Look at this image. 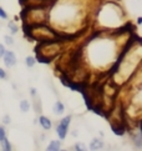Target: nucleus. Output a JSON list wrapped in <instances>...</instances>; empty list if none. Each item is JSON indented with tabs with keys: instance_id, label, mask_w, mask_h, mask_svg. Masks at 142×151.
I'll use <instances>...</instances> for the list:
<instances>
[{
	"instance_id": "obj_18",
	"label": "nucleus",
	"mask_w": 142,
	"mask_h": 151,
	"mask_svg": "<svg viewBox=\"0 0 142 151\" xmlns=\"http://www.w3.org/2000/svg\"><path fill=\"white\" fill-rule=\"evenodd\" d=\"M137 23H138V24H141V23H142V19H141V18H138V20H137Z\"/></svg>"
},
{
	"instance_id": "obj_5",
	"label": "nucleus",
	"mask_w": 142,
	"mask_h": 151,
	"mask_svg": "<svg viewBox=\"0 0 142 151\" xmlns=\"http://www.w3.org/2000/svg\"><path fill=\"white\" fill-rule=\"evenodd\" d=\"M61 149V142L57 141V140H52V141L49 144V146L46 147L47 151H59Z\"/></svg>"
},
{
	"instance_id": "obj_3",
	"label": "nucleus",
	"mask_w": 142,
	"mask_h": 151,
	"mask_svg": "<svg viewBox=\"0 0 142 151\" xmlns=\"http://www.w3.org/2000/svg\"><path fill=\"white\" fill-rule=\"evenodd\" d=\"M39 124L42 126L44 130H50L51 126H52V124L50 121V119H47L46 116H39Z\"/></svg>"
},
{
	"instance_id": "obj_6",
	"label": "nucleus",
	"mask_w": 142,
	"mask_h": 151,
	"mask_svg": "<svg viewBox=\"0 0 142 151\" xmlns=\"http://www.w3.org/2000/svg\"><path fill=\"white\" fill-rule=\"evenodd\" d=\"M65 111V106L61 101H57L55 102V105H54V112H55L56 115H62V112Z\"/></svg>"
},
{
	"instance_id": "obj_1",
	"label": "nucleus",
	"mask_w": 142,
	"mask_h": 151,
	"mask_svg": "<svg viewBox=\"0 0 142 151\" xmlns=\"http://www.w3.org/2000/svg\"><path fill=\"white\" fill-rule=\"evenodd\" d=\"M70 122H71V116H65L60 120L59 125L56 127V134L57 136L61 139V140H65L66 139V135H67V131H69V126H70Z\"/></svg>"
},
{
	"instance_id": "obj_14",
	"label": "nucleus",
	"mask_w": 142,
	"mask_h": 151,
	"mask_svg": "<svg viewBox=\"0 0 142 151\" xmlns=\"http://www.w3.org/2000/svg\"><path fill=\"white\" fill-rule=\"evenodd\" d=\"M0 19H3V20L8 19V14H6V12H5L3 8H0Z\"/></svg>"
},
{
	"instance_id": "obj_11",
	"label": "nucleus",
	"mask_w": 142,
	"mask_h": 151,
	"mask_svg": "<svg viewBox=\"0 0 142 151\" xmlns=\"http://www.w3.org/2000/svg\"><path fill=\"white\" fill-rule=\"evenodd\" d=\"M74 150H76V151H84V150H86V145L84 142H77V144H75Z\"/></svg>"
},
{
	"instance_id": "obj_2",
	"label": "nucleus",
	"mask_w": 142,
	"mask_h": 151,
	"mask_svg": "<svg viewBox=\"0 0 142 151\" xmlns=\"http://www.w3.org/2000/svg\"><path fill=\"white\" fill-rule=\"evenodd\" d=\"M3 58V61L4 64L6 65L8 68H13L16 65V56H15V54L13 51H5L4 52V55L1 56Z\"/></svg>"
},
{
	"instance_id": "obj_7",
	"label": "nucleus",
	"mask_w": 142,
	"mask_h": 151,
	"mask_svg": "<svg viewBox=\"0 0 142 151\" xmlns=\"http://www.w3.org/2000/svg\"><path fill=\"white\" fill-rule=\"evenodd\" d=\"M0 144H1V149L5 150V151H10V150H13V146H11V144H10L9 140L5 137L4 140H1L0 141Z\"/></svg>"
},
{
	"instance_id": "obj_8",
	"label": "nucleus",
	"mask_w": 142,
	"mask_h": 151,
	"mask_svg": "<svg viewBox=\"0 0 142 151\" xmlns=\"http://www.w3.org/2000/svg\"><path fill=\"white\" fill-rule=\"evenodd\" d=\"M20 110L23 112H28L30 110V104L28 100H21L20 101Z\"/></svg>"
},
{
	"instance_id": "obj_17",
	"label": "nucleus",
	"mask_w": 142,
	"mask_h": 151,
	"mask_svg": "<svg viewBox=\"0 0 142 151\" xmlns=\"http://www.w3.org/2000/svg\"><path fill=\"white\" fill-rule=\"evenodd\" d=\"M5 122H9V117L8 116H5V120H4Z\"/></svg>"
},
{
	"instance_id": "obj_4",
	"label": "nucleus",
	"mask_w": 142,
	"mask_h": 151,
	"mask_svg": "<svg viewBox=\"0 0 142 151\" xmlns=\"http://www.w3.org/2000/svg\"><path fill=\"white\" fill-rule=\"evenodd\" d=\"M90 149L91 150H101L103 149V142L101 139H94L90 142Z\"/></svg>"
},
{
	"instance_id": "obj_15",
	"label": "nucleus",
	"mask_w": 142,
	"mask_h": 151,
	"mask_svg": "<svg viewBox=\"0 0 142 151\" xmlns=\"http://www.w3.org/2000/svg\"><path fill=\"white\" fill-rule=\"evenodd\" d=\"M6 79V73H5V70L0 68V80H5Z\"/></svg>"
},
{
	"instance_id": "obj_12",
	"label": "nucleus",
	"mask_w": 142,
	"mask_h": 151,
	"mask_svg": "<svg viewBox=\"0 0 142 151\" xmlns=\"http://www.w3.org/2000/svg\"><path fill=\"white\" fill-rule=\"evenodd\" d=\"M4 40H5V42H6L8 45H13L14 44V39H13V36H10V35H5Z\"/></svg>"
},
{
	"instance_id": "obj_16",
	"label": "nucleus",
	"mask_w": 142,
	"mask_h": 151,
	"mask_svg": "<svg viewBox=\"0 0 142 151\" xmlns=\"http://www.w3.org/2000/svg\"><path fill=\"white\" fill-rule=\"evenodd\" d=\"M5 51H6V50H5L4 45H3V44H0V58H1V56L4 55V52H5Z\"/></svg>"
},
{
	"instance_id": "obj_13",
	"label": "nucleus",
	"mask_w": 142,
	"mask_h": 151,
	"mask_svg": "<svg viewBox=\"0 0 142 151\" xmlns=\"http://www.w3.org/2000/svg\"><path fill=\"white\" fill-rule=\"evenodd\" d=\"M5 137H6V131H5V129L3 126H0V141L4 140Z\"/></svg>"
},
{
	"instance_id": "obj_10",
	"label": "nucleus",
	"mask_w": 142,
	"mask_h": 151,
	"mask_svg": "<svg viewBox=\"0 0 142 151\" xmlns=\"http://www.w3.org/2000/svg\"><path fill=\"white\" fill-rule=\"evenodd\" d=\"M26 65H28V68H32L35 65V58L34 56H28L26 58Z\"/></svg>"
},
{
	"instance_id": "obj_9",
	"label": "nucleus",
	"mask_w": 142,
	"mask_h": 151,
	"mask_svg": "<svg viewBox=\"0 0 142 151\" xmlns=\"http://www.w3.org/2000/svg\"><path fill=\"white\" fill-rule=\"evenodd\" d=\"M8 29L10 30V33L11 34H16L19 31V28L16 26V24L14 23V21H9V24H8Z\"/></svg>"
}]
</instances>
